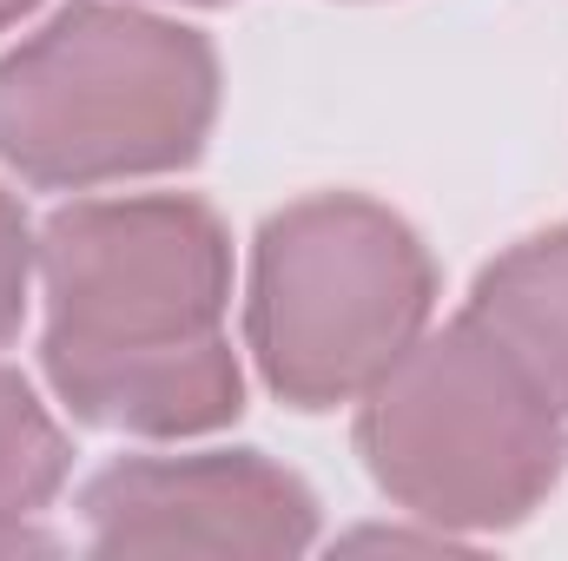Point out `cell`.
Listing matches in <instances>:
<instances>
[{"label": "cell", "mask_w": 568, "mask_h": 561, "mask_svg": "<svg viewBox=\"0 0 568 561\" xmlns=\"http://www.w3.org/2000/svg\"><path fill=\"white\" fill-rule=\"evenodd\" d=\"M33 7H40V0H0V33H7V27H20Z\"/></svg>", "instance_id": "9c48e42d"}, {"label": "cell", "mask_w": 568, "mask_h": 561, "mask_svg": "<svg viewBox=\"0 0 568 561\" xmlns=\"http://www.w3.org/2000/svg\"><path fill=\"white\" fill-rule=\"evenodd\" d=\"M67 469H73L67 429L47 417V404L20 370H0V555L53 549L27 522L67 489Z\"/></svg>", "instance_id": "52a82bcc"}, {"label": "cell", "mask_w": 568, "mask_h": 561, "mask_svg": "<svg viewBox=\"0 0 568 561\" xmlns=\"http://www.w3.org/2000/svg\"><path fill=\"white\" fill-rule=\"evenodd\" d=\"M357 404L371 482L436 536L529 522L568 469V417L463 310L424 330Z\"/></svg>", "instance_id": "3957f363"}, {"label": "cell", "mask_w": 568, "mask_h": 561, "mask_svg": "<svg viewBox=\"0 0 568 561\" xmlns=\"http://www.w3.org/2000/svg\"><path fill=\"white\" fill-rule=\"evenodd\" d=\"M463 317L483 324L568 417V225H549L489 258L469 284Z\"/></svg>", "instance_id": "8992f818"}, {"label": "cell", "mask_w": 568, "mask_h": 561, "mask_svg": "<svg viewBox=\"0 0 568 561\" xmlns=\"http://www.w3.org/2000/svg\"><path fill=\"white\" fill-rule=\"evenodd\" d=\"M40 370L73 422L126 436H212L245 410L225 344L232 232L205 198H73L40 225Z\"/></svg>", "instance_id": "6da1fadb"}, {"label": "cell", "mask_w": 568, "mask_h": 561, "mask_svg": "<svg viewBox=\"0 0 568 561\" xmlns=\"http://www.w3.org/2000/svg\"><path fill=\"white\" fill-rule=\"evenodd\" d=\"M212 120V40L120 0H73L0 53V165L40 192L185 172Z\"/></svg>", "instance_id": "7a4b0ae2"}, {"label": "cell", "mask_w": 568, "mask_h": 561, "mask_svg": "<svg viewBox=\"0 0 568 561\" xmlns=\"http://www.w3.org/2000/svg\"><path fill=\"white\" fill-rule=\"evenodd\" d=\"M33 252H40V232L27 225L20 198L0 185V344L27 324V290H33Z\"/></svg>", "instance_id": "ba28073f"}, {"label": "cell", "mask_w": 568, "mask_h": 561, "mask_svg": "<svg viewBox=\"0 0 568 561\" xmlns=\"http://www.w3.org/2000/svg\"><path fill=\"white\" fill-rule=\"evenodd\" d=\"M192 7H219V0H192Z\"/></svg>", "instance_id": "30bf717a"}, {"label": "cell", "mask_w": 568, "mask_h": 561, "mask_svg": "<svg viewBox=\"0 0 568 561\" xmlns=\"http://www.w3.org/2000/svg\"><path fill=\"white\" fill-rule=\"evenodd\" d=\"M93 555L284 561L317 542V496L265 449L120 456L80 489Z\"/></svg>", "instance_id": "5b68a950"}, {"label": "cell", "mask_w": 568, "mask_h": 561, "mask_svg": "<svg viewBox=\"0 0 568 561\" xmlns=\"http://www.w3.org/2000/svg\"><path fill=\"white\" fill-rule=\"evenodd\" d=\"M436 310L424 238L364 192H317L272 212L252 238L245 350L291 410L357 404Z\"/></svg>", "instance_id": "277c9868"}]
</instances>
